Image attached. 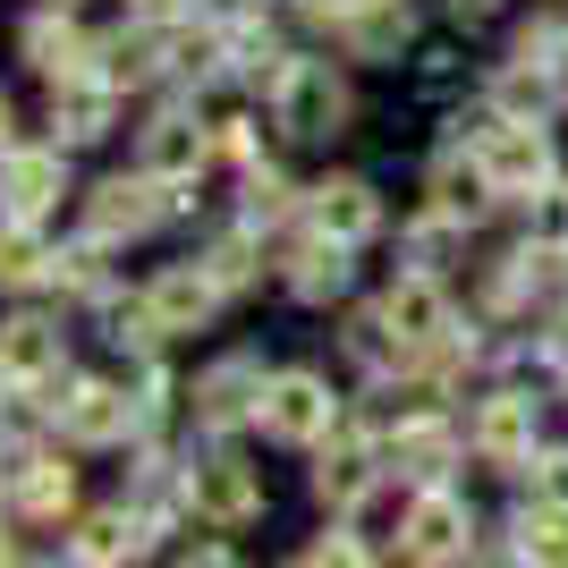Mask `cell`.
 I'll use <instances>...</instances> for the list:
<instances>
[{"label": "cell", "instance_id": "6da1fadb", "mask_svg": "<svg viewBox=\"0 0 568 568\" xmlns=\"http://www.w3.org/2000/svg\"><path fill=\"white\" fill-rule=\"evenodd\" d=\"M272 128L281 136H297V144H332L339 128L356 119V85H348V69L339 60H314V51H297L281 69V85H272Z\"/></svg>", "mask_w": 568, "mask_h": 568}, {"label": "cell", "instance_id": "7a4b0ae2", "mask_svg": "<svg viewBox=\"0 0 568 568\" xmlns=\"http://www.w3.org/2000/svg\"><path fill=\"white\" fill-rule=\"evenodd\" d=\"M475 162H484V179H493L500 195H544L551 179H560V144H551L544 119L493 111V119H484V136H475Z\"/></svg>", "mask_w": 568, "mask_h": 568}, {"label": "cell", "instance_id": "3957f363", "mask_svg": "<svg viewBox=\"0 0 568 568\" xmlns=\"http://www.w3.org/2000/svg\"><path fill=\"white\" fill-rule=\"evenodd\" d=\"M213 153H221V136L204 128V111H187V102H162V111L136 128V170H144V179H162V187H179V195L204 179Z\"/></svg>", "mask_w": 568, "mask_h": 568}, {"label": "cell", "instance_id": "277c9868", "mask_svg": "<svg viewBox=\"0 0 568 568\" xmlns=\"http://www.w3.org/2000/svg\"><path fill=\"white\" fill-rule=\"evenodd\" d=\"M51 407V425L69 433L77 450H111V442H128V433H144L136 399H128V382H94V374H60V399Z\"/></svg>", "mask_w": 568, "mask_h": 568}, {"label": "cell", "instance_id": "5b68a950", "mask_svg": "<svg viewBox=\"0 0 568 568\" xmlns=\"http://www.w3.org/2000/svg\"><path fill=\"white\" fill-rule=\"evenodd\" d=\"M255 425L272 433V442H288V450H314V442H332V433H339V399H332V382L314 374V365H281L272 390H263Z\"/></svg>", "mask_w": 568, "mask_h": 568}, {"label": "cell", "instance_id": "8992f818", "mask_svg": "<svg viewBox=\"0 0 568 568\" xmlns=\"http://www.w3.org/2000/svg\"><path fill=\"white\" fill-rule=\"evenodd\" d=\"M179 204H187L179 187L144 179V170H119V179H102V187L85 195V230H94L102 246H128V237H153Z\"/></svg>", "mask_w": 568, "mask_h": 568}, {"label": "cell", "instance_id": "52a82bcc", "mask_svg": "<svg viewBox=\"0 0 568 568\" xmlns=\"http://www.w3.org/2000/svg\"><path fill=\"white\" fill-rule=\"evenodd\" d=\"M60 195H69V144H0V221L43 230Z\"/></svg>", "mask_w": 568, "mask_h": 568}, {"label": "cell", "instance_id": "ba28073f", "mask_svg": "<svg viewBox=\"0 0 568 568\" xmlns=\"http://www.w3.org/2000/svg\"><path fill=\"white\" fill-rule=\"evenodd\" d=\"M18 60L43 77V85H69V77H94V69H102V43L77 26V9L43 0V9L18 26Z\"/></svg>", "mask_w": 568, "mask_h": 568}, {"label": "cell", "instance_id": "9c48e42d", "mask_svg": "<svg viewBox=\"0 0 568 568\" xmlns=\"http://www.w3.org/2000/svg\"><path fill=\"white\" fill-rule=\"evenodd\" d=\"M187 509L213 526V535H237L246 518H263V475L246 467V458H230V450L195 458L187 467Z\"/></svg>", "mask_w": 568, "mask_h": 568}, {"label": "cell", "instance_id": "30bf717a", "mask_svg": "<svg viewBox=\"0 0 568 568\" xmlns=\"http://www.w3.org/2000/svg\"><path fill=\"white\" fill-rule=\"evenodd\" d=\"M467 544H475V518H467V500H458L450 484H425V493L407 500V518H399V551H407V560L442 568V560H458Z\"/></svg>", "mask_w": 568, "mask_h": 568}, {"label": "cell", "instance_id": "8fae6325", "mask_svg": "<svg viewBox=\"0 0 568 568\" xmlns=\"http://www.w3.org/2000/svg\"><path fill=\"white\" fill-rule=\"evenodd\" d=\"M263 390H272V374H263L255 356H221V365H204L195 374V425L204 433H237L246 416H263Z\"/></svg>", "mask_w": 568, "mask_h": 568}, {"label": "cell", "instance_id": "7c38bea8", "mask_svg": "<svg viewBox=\"0 0 568 568\" xmlns=\"http://www.w3.org/2000/svg\"><path fill=\"white\" fill-rule=\"evenodd\" d=\"M425 204L433 213H450V221H467V230H484L493 221V204H500V187L484 179V162H475V144H442L425 162Z\"/></svg>", "mask_w": 568, "mask_h": 568}, {"label": "cell", "instance_id": "4fadbf2b", "mask_svg": "<svg viewBox=\"0 0 568 568\" xmlns=\"http://www.w3.org/2000/svg\"><path fill=\"white\" fill-rule=\"evenodd\" d=\"M365 493H382V450L365 442V433H348V425H339L332 442H314V500L348 518V509H356Z\"/></svg>", "mask_w": 568, "mask_h": 568}, {"label": "cell", "instance_id": "5bb4252c", "mask_svg": "<svg viewBox=\"0 0 568 568\" xmlns=\"http://www.w3.org/2000/svg\"><path fill=\"white\" fill-rule=\"evenodd\" d=\"M69 374V339L51 314H9L0 323V382L9 390H43V382Z\"/></svg>", "mask_w": 568, "mask_h": 568}, {"label": "cell", "instance_id": "9a60e30c", "mask_svg": "<svg viewBox=\"0 0 568 568\" xmlns=\"http://www.w3.org/2000/svg\"><path fill=\"white\" fill-rule=\"evenodd\" d=\"M306 230L339 237V246H365V237L382 230V195H374V179H356V170L314 179V187H306Z\"/></svg>", "mask_w": 568, "mask_h": 568}, {"label": "cell", "instance_id": "2e32d148", "mask_svg": "<svg viewBox=\"0 0 568 568\" xmlns=\"http://www.w3.org/2000/svg\"><path fill=\"white\" fill-rule=\"evenodd\" d=\"M144 306H153L162 339H179V332H204V323H213V306H221V281L204 272V255H187V263H162V272L144 281Z\"/></svg>", "mask_w": 568, "mask_h": 568}, {"label": "cell", "instance_id": "e0dca14e", "mask_svg": "<svg viewBox=\"0 0 568 568\" xmlns=\"http://www.w3.org/2000/svg\"><path fill=\"white\" fill-rule=\"evenodd\" d=\"M382 314H390V332H399L416 356H433L442 339L458 332V314H450V297H442L433 272H399V281L382 288Z\"/></svg>", "mask_w": 568, "mask_h": 568}, {"label": "cell", "instance_id": "ac0fdd59", "mask_svg": "<svg viewBox=\"0 0 568 568\" xmlns=\"http://www.w3.org/2000/svg\"><path fill=\"white\" fill-rule=\"evenodd\" d=\"M9 500H18V518H34V526H60L77 509V467L69 458H51V450H18L9 458Z\"/></svg>", "mask_w": 568, "mask_h": 568}, {"label": "cell", "instance_id": "d6986e66", "mask_svg": "<svg viewBox=\"0 0 568 568\" xmlns=\"http://www.w3.org/2000/svg\"><path fill=\"white\" fill-rule=\"evenodd\" d=\"M356 246H339V237H323V230H306L297 246H288V263H281V288L297 297V306H332V297H348V281H356Z\"/></svg>", "mask_w": 568, "mask_h": 568}, {"label": "cell", "instance_id": "ffe728a7", "mask_svg": "<svg viewBox=\"0 0 568 568\" xmlns=\"http://www.w3.org/2000/svg\"><path fill=\"white\" fill-rule=\"evenodd\" d=\"M111 119H119V85L111 77H69V85H51V144H102L111 136Z\"/></svg>", "mask_w": 568, "mask_h": 568}, {"label": "cell", "instance_id": "44dd1931", "mask_svg": "<svg viewBox=\"0 0 568 568\" xmlns=\"http://www.w3.org/2000/svg\"><path fill=\"white\" fill-rule=\"evenodd\" d=\"M467 442H475V458H484V467H526V458H535V399L493 390V399L475 407Z\"/></svg>", "mask_w": 568, "mask_h": 568}, {"label": "cell", "instance_id": "7402d4cb", "mask_svg": "<svg viewBox=\"0 0 568 568\" xmlns=\"http://www.w3.org/2000/svg\"><path fill=\"white\" fill-rule=\"evenodd\" d=\"M144 535H153V526H144L128 500H119V509H85V518L69 526V560L77 568H128L144 551Z\"/></svg>", "mask_w": 568, "mask_h": 568}, {"label": "cell", "instance_id": "603a6c76", "mask_svg": "<svg viewBox=\"0 0 568 568\" xmlns=\"http://www.w3.org/2000/svg\"><path fill=\"white\" fill-rule=\"evenodd\" d=\"M407 43H416V18H407V0H365V9L339 26V51H348V60H365V69H390Z\"/></svg>", "mask_w": 568, "mask_h": 568}, {"label": "cell", "instance_id": "cb8c5ba5", "mask_svg": "<svg viewBox=\"0 0 568 568\" xmlns=\"http://www.w3.org/2000/svg\"><path fill=\"white\" fill-rule=\"evenodd\" d=\"M450 458H458V433L442 425V416H407L399 433H390V467L407 475V484H416V493H425V484H442V475H450Z\"/></svg>", "mask_w": 568, "mask_h": 568}, {"label": "cell", "instance_id": "d4e9b609", "mask_svg": "<svg viewBox=\"0 0 568 568\" xmlns=\"http://www.w3.org/2000/svg\"><path fill=\"white\" fill-rule=\"evenodd\" d=\"M102 255H111V246H102L94 230H77L69 246L51 255V288H60V297H94V306H102V297H111V263H102Z\"/></svg>", "mask_w": 568, "mask_h": 568}, {"label": "cell", "instance_id": "484cf974", "mask_svg": "<svg viewBox=\"0 0 568 568\" xmlns=\"http://www.w3.org/2000/svg\"><path fill=\"white\" fill-rule=\"evenodd\" d=\"M255 237H263V230H246V221H230V230L204 237V272L221 281V297L255 288V272H263V246H255Z\"/></svg>", "mask_w": 568, "mask_h": 568}, {"label": "cell", "instance_id": "4316f807", "mask_svg": "<svg viewBox=\"0 0 568 568\" xmlns=\"http://www.w3.org/2000/svg\"><path fill=\"white\" fill-rule=\"evenodd\" d=\"M51 255L60 246H43V230H26V221H0V288H51Z\"/></svg>", "mask_w": 568, "mask_h": 568}, {"label": "cell", "instance_id": "83f0119b", "mask_svg": "<svg viewBox=\"0 0 568 568\" xmlns=\"http://www.w3.org/2000/svg\"><path fill=\"white\" fill-rule=\"evenodd\" d=\"M518 568H568V509H518Z\"/></svg>", "mask_w": 568, "mask_h": 568}, {"label": "cell", "instance_id": "f1b7e54d", "mask_svg": "<svg viewBox=\"0 0 568 568\" xmlns=\"http://www.w3.org/2000/svg\"><path fill=\"white\" fill-rule=\"evenodd\" d=\"M526 246L568 255V179H551L544 195H526Z\"/></svg>", "mask_w": 568, "mask_h": 568}, {"label": "cell", "instance_id": "f546056e", "mask_svg": "<svg viewBox=\"0 0 568 568\" xmlns=\"http://www.w3.org/2000/svg\"><path fill=\"white\" fill-rule=\"evenodd\" d=\"M526 493H535V509H568V450L526 458Z\"/></svg>", "mask_w": 568, "mask_h": 568}, {"label": "cell", "instance_id": "4dcf8cb0", "mask_svg": "<svg viewBox=\"0 0 568 568\" xmlns=\"http://www.w3.org/2000/svg\"><path fill=\"white\" fill-rule=\"evenodd\" d=\"M204 0H128V18H144V26H187Z\"/></svg>", "mask_w": 568, "mask_h": 568}, {"label": "cell", "instance_id": "1f68e13d", "mask_svg": "<svg viewBox=\"0 0 568 568\" xmlns=\"http://www.w3.org/2000/svg\"><path fill=\"white\" fill-rule=\"evenodd\" d=\"M306 568H365V544H356V535H323Z\"/></svg>", "mask_w": 568, "mask_h": 568}, {"label": "cell", "instance_id": "d6a6232c", "mask_svg": "<svg viewBox=\"0 0 568 568\" xmlns=\"http://www.w3.org/2000/svg\"><path fill=\"white\" fill-rule=\"evenodd\" d=\"M179 568H246V560H237L230 544H195V551H187V560H179Z\"/></svg>", "mask_w": 568, "mask_h": 568}, {"label": "cell", "instance_id": "836d02e7", "mask_svg": "<svg viewBox=\"0 0 568 568\" xmlns=\"http://www.w3.org/2000/svg\"><path fill=\"white\" fill-rule=\"evenodd\" d=\"M0 144H18V102L0 94Z\"/></svg>", "mask_w": 568, "mask_h": 568}, {"label": "cell", "instance_id": "e575fe53", "mask_svg": "<svg viewBox=\"0 0 568 568\" xmlns=\"http://www.w3.org/2000/svg\"><path fill=\"white\" fill-rule=\"evenodd\" d=\"M551 356H560V365H568V314H560V332H551Z\"/></svg>", "mask_w": 568, "mask_h": 568}, {"label": "cell", "instance_id": "d590c367", "mask_svg": "<svg viewBox=\"0 0 568 568\" xmlns=\"http://www.w3.org/2000/svg\"><path fill=\"white\" fill-rule=\"evenodd\" d=\"M60 9H77V0H60Z\"/></svg>", "mask_w": 568, "mask_h": 568}]
</instances>
